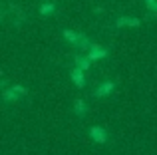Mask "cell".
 <instances>
[{
    "label": "cell",
    "mask_w": 157,
    "mask_h": 155,
    "mask_svg": "<svg viewBox=\"0 0 157 155\" xmlns=\"http://www.w3.org/2000/svg\"><path fill=\"white\" fill-rule=\"evenodd\" d=\"M107 56V50L101 46H98V44H92V48L88 50V58L92 60V62H96V60H104Z\"/></svg>",
    "instance_id": "cell-4"
},
{
    "label": "cell",
    "mask_w": 157,
    "mask_h": 155,
    "mask_svg": "<svg viewBox=\"0 0 157 155\" xmlns=\"http://www.w3.org/2000/svg\"><path fill=\"white\" fill-rule=\"evenodd\" d=\"M139 24H141V20H139V18H129V16H121V18L115 20V26H117V28H123V26H133V28H137Z\"/></svg>",
    "instance_id": "cell-6"
},
{
    "label": "cell",
    "mask_w": 157,
    "mask_h": 155,
    "mask_svg": "<svg viewBox=\"0 0 157 155\" xmlns=\"http://www.w3.org/2000/svg\"><path fill=\"white\" fill-rule=\"evenodd\" d=\"M90 137H92L96 143H105L107 141V131L101 125H94V127H90Z\"/></svg>",
    "instance_id": "cell-3"
},
{
    "label": "cell",
    "mask_w": 157,
    "mask_h": 155,
    "mask_svg": "<svg viewBox=\"0 0 157 155\" xmlns=\"http://www.w3.org/2000/svg\"><path fill=\"white\" fill-rule=\"evenodd\" d=\"M70 76H72V81L76 84V88H84V85H86V76H84V70H82V68L76 66Z\"/></svg>",
    "instance_id": "cell-5"
},
{
    "label": "cell",
    "mask_w": 157,
    "mask_h": 155,
    "mask_svg": "<svg viewBox=\"0 0 157 155\" xmlns=\"http://www.w3.org/2000/svg\"><path fill=\"white\" fill-rule=\"evenodd\" d=\"M74 113H76L78 117H84L86 113H88V109H86V104L82 100H76L74 101Z\"/></svg>",
    "instance_id": "cell-9"
},
{
    "label": "cell",
    "mask_w": 157,
    "mask_h": 155,
    "mask_svg": "<svg viewBox=\"0 0 157 155\" xmlns=\"http://www.w3.org/2000/svg\"><path fill=\"white\" fill-rule=\"evenodd\" d=\"M62 36H64L72 46H80L82 36H84V34H78V32H74V30H64V34H62Z\"/></svg>",
    "instance_id": "cell-7"
},
{
    "label": "cell",
    "mask_w": 157,
    "mask_h": 155,
    "mask_svg": "<svg viewBox=\"0 0 157 155\" xmlns=\"http://www.w3.org/2000/svg\"><path fill=\"white\" fill-rule=\"evenodd\" d=\"M113 89H115V81L107 80V81L100 84L96 89H94V97H105V96H109V93L113 92Z\"/></svg>",
    "instance_id": "cell-2"
},
{
    "label": "cell",
    "mask_w": 157,
    "mask_h": 155,
    "mask_svg": "<svg viewBox=\"0 0 157 155\" xmlns=\"http://www.w3.org/2000/svg\"><path fill=\"white\" fill-rule=\"evenodd\" d=\"M145 6L149 8V12L157 14V0H145Z\"/></svg>",
    "instance_id": "cell-11"
},
{
    "label": "cell",
    "mask_w": 157,
    "mask_h": 155,
    "mask_svg": "<svg viewBox=\"0 0 157 155\" xmlns=\"http://www.w3.org/2000/svg\"><path fill=\"white\" fill-rule=\"evenodd\" d=\"M54 10H56V4L54 2H44L42 6H40V14L42 16H52Z\"/></svg>",
    "instance_id": "cell-10"
},
{
    "label": "cell",
    "mask_w": 157,
    "mask_h": 155,
    "mask_svg": "<svg viewBox=\"0 0 157 155\" xmlns=\"http://www.w3.org/2000/svg\"><path fill=\"white\" fill-rule=\"evenodd\" d=\"M76 66L86 72V70H90V66H92V60H90L88 56H76Z\"/></svg>",
    "instance_id": "cell-8"
},
{
    "label": "cell",
    "mask_w": 157,
    "mask_h": 155,
    "mask_svg": "<svg viewBox=\"0 0 157 155\" xmlns=\"http://www.w3.org/2000/svg\"><path fill=\"white\" fill-rule=\"evenodd\" d=\"M26 93H28L26 88H22V85H12V88H4L2 100L4 101H16V100H20L22 96H26Z\"/></svg>",
    "instance_id": "cell-1"
}]
</instances>
